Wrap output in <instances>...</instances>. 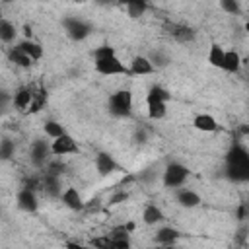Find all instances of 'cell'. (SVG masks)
Returning <instances> with one entry per match:
<instances>
[{
	"instance_id": "cell-1",
	"label": "cell",
	"mask_w": 249,
	"mask_h": 249,
	"mask_svg": "<svg viewBox=\"0 0 249 249\" xmlns=\"http://www.w3.org/2000/svg\"><path fill=\"white\" fill-rule=\"evenodd\" d=\"M224 175L231 183L249 181V152L241 142H233L226 152V169Z\"/></svg>"
},
{
	"instance_id": "cell-2",
	"label": "cell",
	"mask_w": 249,
	"mask_h": 249,
	"mask_svg": "<svg viewBox=\"0 0 249 249\" xmlns=\"http://www.w3.org/2000/svg\"><path fill=\"white\" fill-rule=\"evenodd\" d=\"M109 113L113 117H130L132 115V91L130 89H119L109 95Z\"/></svg>"
},
{
	"instance_id": "cell-3",
	"label": "cell",
	"mask_w": 249,
	"mask_h": 249,
	"mask_svg": "<svg viewBox=\"0 0 249 249\" xmlns=\"http://www.w3.org/2000/svg\"><path fill=\"white\" fill-rule=\"evenodd\" d=\"M93 68H95V72L101 74V76H130L128 66H126L117 54H111V56H107V58L93 60Z\"/></svg>"
},
{
	"instance_id": "cell-4",
	"label": "cell",
	"mask_w": 249,
	"mask_h": 249,
	"mask_svg": "<svg viewBox=\"0 0 249 249\" xmlns=\"http://www.w3.org/2000/svg\"><path fill=\"white\" fill-rule=\"evenodd\" d=\"M187 177H189V169L183 163H179V161H171L163 169L161 183L167 189H177V187H181L187 181Z\"/></svg>"
},
{
	"instance_id": "cell-5",
	"label": "cell",
	"mask_w": 249,
	"mask_h": 249,
	"mask_svg": "<svg viewBox=\"0 0 249 249\" xmlns=\"http://www.w3.org/2000/svg\"><path fill=\"white\" fill-rule=\"evenodd\" d=\"M62 25H64V31L66 35L72 39V41H84L86 37L91 35V25L86 23L84 19L80 18H64L62 19Z\"/></svg>"
},
{
	"instance_id": "cell-6",
	"label": "cell",
	"mask_w": 249,
	"mask_h": 249,
	"mask_svg": "<svg viewBox=\"0 0 249 249\" xmlns=\"http://www.w3.org/2000/svg\"><path fill=\"white\" fill-rule=\"evenodd\" d=\"M78 144H76V140L68 134V132H64V134H60V136H56V138H53V142H51V154L53 156H68V154H78Z\"/></svg>"
},
{
	"instance_id": "cell-7",
	"label": "cell",
	"mask_w": 249,
	"mask_h": 249,
	"mask_svg": "<svg viewBox=\"0 0 249 249\" xmlns=\"http://www.w3.org/2000/svg\"><path fill=\"white\" fill-rule=\"evenodd\" d=\"M29 156H31V161L35 167H43L47 161H49V156H51V144L43 138H35L31 142V150H29Z\"/></svg>"
},
{
	"instance_id": "cell-8",
	"label": "cell",
	"mask_w": 249,
	"mask_h": 249,
	"mask_svg": "<svg viewBox=\"0 0 249 249\" xmlns=\"http://www.w3.org/2000/svg\"><path fill=\"white\" fill-rule=\"evenodd\" d=\"M16 202H18V208L23 210V212H35L37 206H39V200H37L35 191L33 189H25V187H21L18 191Z\"/></svg>"
},
{
	"instance_id": "cell-9",
	"label": "cell",
	"mask_w": 249,
	"mask_h": 249,
	"mask_svg": "<svg viewBox=\"0 0 249 249\" xmlns=\"http://www.w3.org/2000/svg\"><path fill=\"white\" fill-rule=\"evenodd\" d=\"M41 189L45 191V195L49 198H60V193H62V181L58 175H51V173H45L41 177Z\"/></svg>"
},
{
	"instance_id": "cell-10",
	"label": "cell",
	"mask_w": 249,
	"mask_h": 249,
	"mask_svg": "<svg viewBox=\"0 0 249 249\" xmlns=\"http://www.w3.org/2000/svg\"><path fill=\"white\" fill-rule=\"evenodd\" d=\"M175 198H177L179 206H183V208H196V206L202 202L200 195L195 193L193 189H187V187H177Z\"/></svg>"
},
{
	"instance_id": "cell-11",
	"label": "cell",
	"mask_w": 249,
	"mask_h": 249,
	"mask_svg": "<svg viewBox=\"0 0 249 249\" xmlns=\"http://www.w3.org/2000/svg\"><path fill=\"white\" fill-rule=\"evenodd\" d=\"M60 200H62V204H64L66 208H70V210H74V212H78V210L84 208V198H82V195L78 193L76 187H66V189L60 193Z\"/></svg>"
},
{
	"instance_id": "cell-12",
	"label": "cell",
	"mask_w": 249,
	"mask_h": 249,
	"mask_svg": "<svg viewBox=\"0 0 249 249\" xmlns=\"http://www.w3.org/2000/svg\"><path fill=\"white\" fill-rule=\"evenodd\" d=\"M128 72H130V76H148V74H154L156 68H154L152 62L148 60V56L138 54V56H134V58L130 60Z\"/></svg>"
},
{
	"instance_id": "cell-13",
	"label": "cell",
	"mask_w": 249,
	"mask_h": 249,
	"mask_svg": "<svg viewBox=\"0 0 249 249\" xmlns=\"http://www.w3.org/2000/svg\"><path fill=\"white\" fill-rule=\"evenodd\" d=\"M95 169L99 171V175H111L113 171L119 169V163L115 161V158L107 152H99L95 156Z\"/></svg>"
},
{
	"instance_id": "cell-14",
	"label": "cell",
	"mask_w": 249,
	"mask_h": 249,
	"mask_svg": "<svg viewBox=\"0 0 249 249\" xmlns=\"http://www.w3.org/2000/svg\"><path fill=\"white\" fill-rule=\"evenodd\" d=\"M107 235L111 239V247H117V249H128L130 247V231H126L124 226L113 228L111 233H107Z\"/></svg>"
},
{
	"instance_id": "cell-15",
	"label": "cell",
	"mask_w": 249,
	"mask_h": 249,
	"mask_svg": "<svg viewBox=\"0 0 249 249\" xmlns=\"http://www.w3.org/2000/svg\"><path fill=\"white\" fill-rule=\"evenodd\" d=\"M31 95H33V88L21 86L16 89V93H12V105L19 111H27V107L31 103Z\"/></svg>"
},
{
	"instance_id": "cell-16",
	"label": "cell",
	"mask_w": 249,
	"mask_h": 249,
	"mask_svg": "<svg viewBox=\"0 0 249 249\" xmlns=\"http://www.w3.org/2000/svg\"><path fill=\"white\" fill-rule=\"evenodd\" d=\"M241 64H243V60H241V56H239V53H237L235 49H231V51H224L222 70H226V72H230V74H237L239 68H241Z\"/></svg>"
},
{
	"instance_id": "cell-17",
	"label": "cell",
	"mask_w": 249,
	"mask_h": 249,
	"mask_svg": "<svg viewBox=\"0 0 249 249\" xmlns=\"http://www.w3.org/2000/svg\"><path fill=\"white\" fill-rule=\"evenodd\" d=\"M169 35L177 41V43H191L196 37V31L189 25H171L169 27Z\"/></svg>"
},
{
	"instance_id": "cell-18",
	"label": "cell",
	"mask_w": 249,
	"mask_h": 249,
	"mask_svg": "<svg viewBox=\"0 0 249 249\" xmlns=\"http://www.w3.org/2000/svg\"><path fill=\"white\" fill-rule=\"evenodd\" d=\"M193 126H195L196 130H200V132H214V130H218L216 119H214L212 115H208V113H198V115L193 119Z\"/></svg>"
},
{
	"instance_id": "cell-19",
	"label": "cell",
	"mask_w": 249,
	"mask_h": 249,
	"mask_svg": "<svg viewBox=\"0 0 249 249\" xmlns=\"http://www.w3.org/2000/svg\"><path fill=\"white\" fill-rule=\"evenodd\" d=\"M163 218H165V216H163L161 208L156 206V204H146L144 210H142V222H144L146 226H156V224L163 222Z\"/></svg>"
},
{
	"instance_id": "cell-20",
	"label": "cell",
	"mask_w": 249,
	"mask_h": 249,
	"mask_svg": "<svg viewBox=\"0 0 249 249\" xmlns=\"http://www.w3.org/2000/svg\"><path fill=\"white\" fill-rule=\"evenodd\" d=\"M18 47H19L31 60H39V58H43V45L37 43V41H33V39H23V41L18 43Z\"/></svg>"
},
{
	"instance_id": "cell-21",
	"label": "cell",
	"mask_w": 249,
	"mask_h": 249,
	"mask_svg": "<svg viewBox=\"0 0 249 249\" xmlns=\"http://www.w3.org/2000/svg\"><path fill=\"white\" fill-rule=\"evenodd\" d=\"M179 235H181L179 230H175L171 226H163V228H160L156 231V243H160V245H171V243H175L179 239Z\"/></svg>"
},
{
	"instance_id": "cell-22",
	"label": "cell",
	"mask_w": 249,
	"mask_h": 249,
	"mask_svg": "<svg viewBox=\"0 0 249 249\" xmlns=\"http://www.w3.org/2000/svg\"><path fill=\"white\" fill-rule=\"evenodd\" d=\"M8 58H10V62H14L16 66H21V68H29V66L33 64V60H31L18 45L8 49Z\"/></svg>"
},
{
	"instance_id": "cell-23",
	"label": "cell",
	"mask_w": 249,
	"mask_h": 249,
	"mask_svg": "<svg viewBox=\"0 0 249 249\" xmlns=\"http://www.w3.org/2000/svg\"><path fill=\"white\" fill-rule=\"evenodd\" d=\"M123 6L126 8V14L136 19V18H140V16L146 14V10H148V0H126Z\"/></svg>"
},
{
	"instance_id": "cell-24",
	"label": "cell",
	"mask_w": 249,
	"mask_h": 249,
	"mask_svg": "<svg viewBox=\"0 0 249 249\" xmlns=\"http://www.w3.org/2000/svg\"><path fill=\"white\" fill-rule=\"evenodd\" d=\"M16 35H18L16 25H14L12 21H8V19L0 18V41L10 45V43H14V41H16Z\"/></svg>"
},
{
	"instance_id": "cell-25",
	"label": "cell",
	"mask_w": 249,
	"mask_h": 249,
	"mask_svg": "<svg viewBox=\"0 0 249 249\" xmlns=\"http://www.w3.org/2000/svg\"><path fill=\"white\" fill-rule=\"evenodd\" d=\"M148 105V117L152 121H160L167 115V103L165 101H146Z\"/></svg>"
},
{
	"instance_id": "cell-26",
	"label": "cell",
	"mask_w": 249,
	"mask_h": 249,
	"mask_svg": "<svg viewBox=\"0 0 249 249\" xmlns=\"http://www.w3.org/2000/svg\"><path fill=\"white\" fill-rule=\"evenodd\" d=\"M171 99V93L163 88V86H152L150 89H148V93H146V101H169Z\"/></svg>"
},
{
	"instance_id": "cell-27",
	"label": "cell",
	"mask_w": 249,
	"mask_h": 249,
	"mask_svg": "<svg viewBox=\"0 0 249 249\" xmlns=\"http://www.w3.org/2000/svg\"><path fill=\"white\" fill-rule=\"evenodd\" d=\"M208 62L214 68H222V62H224V49H222V45H218V43L210 45V49H208Z\"/></svg>"
},
{
	"instance_id": "cell-28",
	"label": "cell",
	"mask_w": 249,
	"mask_h": 249,
	"mask_svg": "<svg viewBox=\"0 0 249 249\" xmlns=\"http://www.w3.org/2000/svg\"><path fill=\"white\" fill-rule=\"evenodd\" d=\"M45 101H47V95H45V91L43 89H33V95H31V103H29V107H27V111L29 113H37V111H41L43 109V105H45Z\"/></svg>"
},
{
	"instance_id": "cell-29",
	"label": "cell",
	"mask_w": 249,
	"mask_h": 249,
	"mask_svg": "<svg viewBox=\"0 0 249 249\" xmlns=\"http://www.w3.org/2000/svg\"><path fill=\"white\" fill-rule=\"evenodd\" d=\"M148 60L152 62V66H154L156 70H158V68H165V66L169 64V56H167L165 53H161V51H150Z\"/></svg>"
},
{
	"instance_id": "cell-30",
	"label": "cell",
	"mask_w": 249,
	"mask_h": 249,
	"mask_svg": "<svg viewBox=\"0 0 249 249\" xmlns=\"http://www.w3.org/2000/svg\"><path fill=\"white\" fill-rule=\"evenodd\" d=\"M14 152H16V142L10 140V138H2V140H0V160H2V161L12 160Z\"/></svg>"
},
{
	"instance_id": "cell-31",
	"label": "cell",
	"mask_w": 249,
	"mask_h": 249,
	"mask_svg": "<svg viewBox=\"0 0 249 249\" xmlns=\"http://www.w3.org/2000/svg\"><path fill=\"white\" fill-rule=\"evenodd\" d=\"M43 130H45V134H47L49 138H56V136H60V134H64V132H66V130H64V126H62L58 121H45Z\"/></svg>"
},
{
	"instance_id": "cell-32",
	"label": "cell",
	"mask_w": 249,
	"mask_h": 249,
	"mask_svg": "<svg viewBox=\"0 0 249 249\" xmlns=\"http://www.w3.org/2000/svg\"><path fill=\"white\" fill-rule=\"evenodd\" d=\"M66 171V165H64V161L62 160H49L47 163H45V173H51V175H62Z\"/></svg>"
},
{
	"instance_id": "cell-33",
	"label": "cell",
	"mask_w": 249,
	"mask_h": 249,
	"mask_svg": "<svg viewBox=\"0 0 249 249\" xmlns=\"http://www.w3.org/2000/svg\"><path fill=\"white\" fill-rule=\"evenodd\" d=\"M220 8H222L226 14H231V16H239V14H241L239 0H220Z\"/></svg>"
},
{
	"instance_id": "cell-34",
	"label": "cell",
	"mask_w": 249,
	"mask_h": 249,
	"mask_svg": "<svg viewBox=\"0 0 249 249\" xmlns=\"http://www.w3.org/2000/svg\"><path fill=\"white\" fill-rule=\"evenodd\" d=\"M111 54H117L115 47H111V45H101V47H97V49L93 51V60L107 58V56H111Z\"/></svg>"
},
{
	"instance_id": "cell-35",
	"label": "cell",
	"mask_w": 249,
	"mask_h": 249,
	"mask_svg": "<svg viewBox=\"0 0 249 249\" xmlns=\"http://www.w3.org/2000/svg\"><path fill=\"white\" fill-rule=\"evenodd\" d=\"M89 245L99 247V249H109V247H111V239H109V235H103V237H93V239L89 241Z\"/></svg>"
},
{
	"instance_id": "cell-36",
	"label": "cell",
	"mask_w": 249,
	"mask_h": 249,
	"mask_svg": "<svg viewBox=\"0 0 249 249\" xmlns=\"http://www.w3.org/2000/svg\"><path fill=\"white\" fill-rule=\"evenodd\" d=\"M8 105H12V93L6 89H0V113L6 111Z\"/></svg>"
},
{
	"instance_id": "cell-37",
	"label": "cell",
	"mask_w": 249,
	"mask_h": 249,
	"mask_svg": "<svg viewBox=\"0 0 249 249\" xmlns=\"http://www.w3.org/2000/svg\"><path fill=\"white\" fill-rule=\"evenodd\" d=\"M21 187L37 191V189L41 187V179H39V177H25V179H23V185H21Z\"/></svg>"
},
{
	"instance_id": "cell-38",
	"label": "cell",
	"mask_w": 249,
	"mask_h": 249,
	"mask_svg": "<svg viewBox=\"0 0 249 249\" xmlns=\"http://www.w3.org/2000/svg\"><path fill=\"white\" fill-rule=\"evenodd\" d=\"M128 198V195L124 193V191H119V193H115L111 198H109V204H119V202H124Z\"/></svg>"
},
{
	"instance_id": "cell-39",
	"label": "cell",
	"mask_w": 249,
	"mask_h": 249,
	"mask_svg": "<svg viewBox=\"0 0 249 249\" xmlns=\"http://www.w3.org/2000/svg\"><path fill=\"white\" fill-rule=\"evenodd\" d=\"M235 218H237V222H247V204H239L237 206V212H235Z\"/></svg>"
},
{
	"instance_id": "cell-40",
	"label": "cell",
	"mask_w": 249,
	"mask_h": 249,
	"mask_svg": "<svg viewBox=\"0 0 249 249\" xmlns=\"http://www.w3.org/2000/svg\"><path fill=\"white\" fill-rule=\"evenodd\" d=\"M146 138H148V132H146V128H142V126H140V128H136V132H134V140L144 144V142H146Z\"/></svg>"
},
{
	"instance_id": "cell-41",
	"label": "cell",
	"mask_w": 249,
	"mask_h": 249,
	"mask_svg": "<svg viewBox=\"0 0 249 249\" xmlns=\"http://www.w3.org/2000/svg\"><path fill=\"white\" fill-rule=\"evenodd\" d=\"M23 33H25V39H31V27L29 25H23Z\"/></svg>"
},
{
	"instance_id": "cell-42",
	"label": "cell",
	"mask_w": 249,
	"mask_h": 249,
	"mask_svg": "<svg viewBox=\"0 0 249 249\" xmlns=\"http://www.w3.org/2000/svg\"><path fill=\"white\" fill-rule=\"evenodd\" d=\"M64 245H66V247H80L82 243H74V241H66Z\"/></svg>"
},
{
	"instance_id": "cell-43",
	"label": "cell",
	"mask_w": 249,
	"mask_h": 249,
	"mask_svg": "<svg viewBox=\"0 0 249 249\" xmlns=\"http://www.w3.org/2000/svg\"><path fill=\"white\" fill-rule=\"evenodd\" d=\"M97 4H113V2H119V0H95Z\"/></svg>"
},
{
	"instance_id": "cell-44",
	"label": "cell",
	"mask_w": 249,
	"mask_h": 249,
	"mask_svg": "<svg viewBox=\"0 0 249 249\" xmlns=\"http://www.w3.org/2000/svg\"><path fill=\"white\" fill-rule=\"evenodd\" d=\"M72 2H76V4H84L86 0H72Z\"/></svg>"
},
{
	"instance_id": "cell-45",
	"label": "cell",
	"mask_w": 249,
	"mask_h": 249,
	"mask_svg": "<svg viewBox=\"0 0 249 249\" xmlns=\"http://www.w3.org/2000/svg\"><path fill=\"white\" fill-rule=\"evenodd\" d=\"M0 2H4V4H10V2H14V0H0Z\"/></svg>"
},
{
	"instance_id": "cell-46",
	"label": "cell",
	"mask_w": 249,
	"mask_h": 249,
	"mask_svg": "<svg viewBox=\"0 0 249 249\" xmlns=\"http://www.w3.org/2000/svg\"><path fill=\"white\" fill-rule=\"evenodd\" d=\"M148 2H150V0H148Z\"/></svg>"
}]
</instances>
